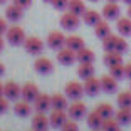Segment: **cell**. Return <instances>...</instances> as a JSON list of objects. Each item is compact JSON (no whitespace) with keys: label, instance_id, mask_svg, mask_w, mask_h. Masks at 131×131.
Wrapping results in <instances>:
<instances>
[{"label":"cell","instance_id":"cell-1","mask_svg":"<svg viewBox=\"0 0 131 131\" xmlns=\"http://www.w3.org/2000/svg\"><path fill=\"white\" fill-rule=\"evenodd\" d=\"M5 37H7L8 44H12V46H24V42H25V30H24L20 25H10V27L7 29V32H5Z\"/></svg>","mask_w":131,"mask_h":131},{"label":"cell","instance_id":"cell-27","mask_svg":"<svg viewBox=\"0 0 131 131\" xmlns=\"http://www.w3.org/2000/svg\"><path fill=\"white\" fill-rule=\"evenodd\" d=\"M114 118L119 121V124H131V108H119L114 113Z\"/></svg>","mask_w":131,"mask_h":131},{"label":"cell","instance_id":"cell-21","mask_svg":"<svg viewBox=\"0 0 131 131\" xmlns=\"http://www.w3.org/2000/svg\"><path fill=\"white\" fill-rule=\"evenodd\" d=\"M101 14L97 10H93V8H86V12L81 15V19H82V22L86 24V25H91V27H94L97 22L101 20Z\"/></svg>","mask_w":131,"mask_h":131},{"label":"cell","instance_id":"cell-26","mask_svg":"<svg viewBox=\"0 0 131 131\" xmlns=\"http://www.w3.org/2000/svg\"><path fill=\"white\" fill-rule=\"evenodd\" d=\"M94 34H96V37H99L101 40H103L104 37L108 34H111V29H109V24L108 20L104 19V20H99V22L94 25Z\"/></svg>","mask_w":131,"mask_h":131},{"label":"cell","instance_id":"cell-50","mask_svg":"<svg viewBox=\"0 0 131 131\" xmlns=\"http://www.w3.org/2000/svg\"><path fill=\"white\" fill-rule=\"evenodd\" d=\"M108 2H118V0H108Z\"/></svg>","mask_w":131,"mask_h":131},{"label":"cell","instance_id":"cell-42","mask_svg":"<svg viewBox=\"0 0 131 131\" xmlns=\"http://www.w3.org/2000/svg\"><path fill=\"white\" fill-rule=\"evenodd\" d=\"M5 74V66H4V62H0V76H4Z\"/></svg>","mask_w":131,"mask_h":131},{"label":"cell","instance_id":"cell-28","mask_svg":"<svg viewBox=\"0 0 131 131\" xmlns=\"http://www.w3.org/2000/svg\"><path fill=\"white\" fill-rule=\"evenodd\" d=\"M94 66L93 64H79V67H77V76L81 77L82 81L84 79H89V77L94 76Z\"/></svg>","mask_w":131,"mask_h":131},{"label":"cell","instance_id":"cell-12","mask_svg":"<svg viewBox=\"0 0 131 131\" xmlns=\"http://www.w3.org/2000/svg\"><path fill=\"white\" fill-rule=\"evenodd\" d=\"M101 15L106 20H118L119 15H121V8H119V5H118V2H108V4L103 7Z\"/></svg>","mask_w":131,"mask_h":131},{"label":"cell","instance_id":"cell-18","mask_svg":"<svg viewBox=\"0 0 131 131\" xmlns=\"http://www.w3.org/2000/svg\"><path fill=\"white\" fill-rule=\"evenodd\" d=\"M22 17H24V8L19 7V5L12 4L5 8V19H7L8 22H20Z\"/></svg>","mask_w":131,"mask_h":131},{"label":"cell","instance_id":"cell-10","mask_svg":"<svg viewBox=\"0 0 131 131\" xmlns=\"http://www.w3.org/2000/svg\"><path fill=\"white\" fill-rule=\"evenodd\" d=\"M69 119V114H67V111H64V109H52L49 114V121H50V126L56 128V129H61V126L66 123V121Z\"/></svg>","mask_w":131,"mask_h":131},{"label":"cell","instance_id":"cell-20","mask_svg":"<svg viewBox=\"0 0 131 131\" xmlns=\"http://www.w3.org/2000/svg\"><path fill=\"white\" fill-rule=\"evenodd\" d=\"M116 29L123 37H129L131 35V17H119L116 20Z\"/></svg>","mask_w":131,"mask_h":131},{"label":"cell","instance_id":"cell-36","mask_svg":"<svg viewBox=\"0 0 131 131\" xmlns=\"http://www.w3.org/2000/svg\"><path fill=\"white\" fill-rule=\"evenodd\" d=\"M128 40H126V37H123V35H119L118 37V44H116V52H119V54H124L128 50Z\"/></svg>","mask_w":131,"mask_h":131},{"label":"cell","instance_id":"cell-3","mask_svg":"<svg viewBox=\"0 0 131 131\" xmlns=\"http://www.w3.org/2000/svg\"><path fill=\"white\" fill-rule=\"evenodd\" d=\"M67 114H69L71 119H76V121L84 119V116L88 114V108H86V104L81 99L72 101L69 104V108H67Z\"/></svg>","mask_w":131,"mask_h":131},{"label":"cell","instance_id":"cell-44","mask_svg":"<svg viewBox=\"0 0 131 131\" xmlns=\"http://www.w3.org/2000/svg\"><path fill=\"white\" fill-rule=\"evenodd\" d=\"M2 94H4V84L0 82V96H2Z\"/></svg>","mask_w":131,"mask_h":131},{"label":"cell","instance_id":"cell-39","mask_svg":"<svg viewBox=\"0 0 131 131\" xmlns=\"http://www.w3.org/2000/svg\"><path fill=\"white\" fill-rule=\"evenodd\" d=\"M14 4L19 5V7H22L24 10H25V8H29L32 5V0H14Z\"/></svg>","mask_w":131,"mask_h":131},{"label":"cell","instance_id":"cell-43","mask_svg":"<svg viewBox=\"0 0 131 131\" xmlns=\"http://www.w3.org/2000/svg\"><path fill=\"white\" fill-rule=\"evenodd\" d=\"M4 46H5V44H4V39H2V35H0V52L4 50Z\"/></svg>","mask_w":131,"mask_h":131},{"label":"cell","instance_id":"cell-29","mask_svg":"<svg viewBox=\"0 0 131 131\" xmlns=\"http://www.w3.org/2000/svg\"><path fill=\"white\" fill-rule=\"evenodd\" d=\"M118 37L119 35L116 34H108L103 39V49L106 52H111V50H116V44H118Z\"/></svg>","mask_w":131,"mask_h":131},{"label":"cell","instance_id":"cell-16","mask_svg":"<svg viewBox=\"0 0 131 131\" xmlns=\"http://www.w3.org/2000/svg\"><path fill=\"white\" fill-rule=\"evenodd\" d=\"M14 113H15L19 118H27V116L32 114V104L25 99H17L15 104H14Z\"/></svg>","mask_w":131,"mask_h":131},{"label":"cell","instance_id":"cell-45","mask_svg":"<svg viewBox=\"0 0 131 131\" xmlns=\"http://www.w3.org/2000/svg\"><path fill=\"white\" fill-rule=\"evenodd\" d=\"M128 17H131V4L128 5Z\"/></svg>","mask_w":131,"mask_h":131},{"label":"cell","instance_id":"cell-31","mask_svg":"<svg viewBox=\"0 0 131 131\" xmlns=\"http://www.w3.org/2000/svg\"><path fill=\"white\" fill-rule=\"evenodd\" d=\"M116 104L119 108H131V89L129 91H123L116 97Z\"/></svg>","mask_w":131,"mask_h":131},{"label":"cell","instance_id":"cell-4","mask_svg":"<svg viewBox=\"0 0 131 131\" xmlns=\"http://www.w3.org/2000/svg\"><path fill=\"white\" fill-rule=\"evenodd\" d=\"M66 96L69 97L71 101H77L84 96V84H81L79 81H69L66 84Z\"/></svg>","mask_w":131,"mask_h":131},{"label":"cell","instance_id":"cell-33","mask_svg":"<svg viewBox=\"0 0 131 131\" xmlns=\"http://www.w3.org/2000/svg\"><path fill=\"white\" fill-rule=\"evenodd\" d=\"M119 128H121L119 121H118L114 116H113V118H106V119L103 121V126H101V129H103V131H119Z\"/></svg>","mask_w":131,"mask_h":131},{"label":"cell","instance_id":"cell-46","mask_svg":"<svg viewBox=\"0 0 131 131\" xmlns=\"http://www.w3.org/2000/svg\"><path fill=\"white\" fill-rule=\"evenodd\" d=\"M123 2H124L126 5H129V4H131V0H123Z\"/></svg>","mask_w":131,"mask_h":131},{"label":"cell","instance_id":"cell-48","mask_svg":"<svg viewBox=\"0 0 131 131\" xmlns=\"http://www.w3.org/2000/svg\"><path fill=\"white\" fill-rule=\"evenodd\" d=\"M5 2H7V0H0V5H2V4H5Z\"/></svg>","mask_w":131,"mask_h":131},{"label":"cell","instance_id":"cell-30","mask_svg":"<svg viewBox=\"0 0 131 131\" xmlns=\"http://www.w3.org/2000/svg\"><path fill=\"white\" fill-rule=\"evenodd\" d=\"M67 10L72 12V14H77V15H82V14L86 12V5H84L82 0H69Z\"/></svg>","mask_w":131,"mask_h":131},{"label":"cell","instance_id":"cell-47","mask_svg":"<svg viewBox=\"0 0 131 131\" xmlns=\"http://www.w3.org/2000/svg\"><path fill=\"white\" fill-rule=\"evenodd\" d=\"M42 2H46V4H52V0H42Z\"/></svg>","mask_w":131,"mask_h":131},{"label":"cell","instance_id":"cell-19","mask_svg":"<svg viewBox=\"0 0 131 131\" xmlns=\"http://www.w3.org/2000/svg\"><path fill=\"white\" fill-rule=\"evenodd\" d=\"M76 57L79 64H93L94 59H96V54L91 49H88V47H82V49H79L76 52Z\"/></svg>","mask_w":131,"mask_h":131},{"label":"cell","instance_id":"cell-32","mask_svg":"<svg viewBox=\"0 0 131 131\" xmlns=\"http://www.w3.org/2000/svg\"><path fill=\"white\" fill-rule=\"evenodd\" d=\"M94 109H96V111L103 116L104 119H106V118H113V116H114V109H113V106L109 103H101V104H97Z\"/></svg>","mask_w":131,"mask_h":131},{"label":"cell","instance_id":"cell-11","mask_svg":"<svg viewBox=\"0 0 131 131\" xmlns=\"http://www.w3.org/2000/svg\"><path fill=\"white\" fill-rule=\"evenodd\" d=\"M47 46L54 50H59L61 47L66 46V35L61 30H52L47 35Z\"/></svg>","mask_w":131,"mask_h":131},{"label":"cell","instance_id":"cell-24","mask_svg":"<svg viewBox=\"0 0 131 131\" xmlns=\"http://www.w3.org/2000/svg\"><path fill=\"white\" fill-rule=\"evenodd\" d=\"M66 47H69V49H72V50L77 52L79 49H82V47H86V46H84V40H82L81 35L71 34V35H66Z\"/></svg>","mask_w":131,"mask_h":131},{"label":"cell","instance_id":"cell-35","mask_svg":"<svg viewBox=\"0 0 131 131\" xmlns=\"http://www.w3.org/2000/svg\"><path fill=\"white\" fill-rule=\"evenodd\" d=\"M61 131H79V124H77L76 119H67L64 124L61 126Z\"/></svg>","mask_w":131,"mask_h":131},{"label":"cell","instance_id":"cell-9","mask_svg":"<svg viewBox=\"0 0 131 131\" xmlns=\"http://www.w3.org/2000/svg\"><path fill=\"white\" fill-rule=\"evenodd\" d=\"M57 62L62 66H71L74 62H77V57H76V50L69 49V47H61L57 50Z\"/></svg>","mask_w":131,"mask_h":131},{"label":"cell","instance_id":"cell-37","mask_svg":"<svg viewBox=\"0 0 131 131\" xmlns=\"http://www.w3.org/2000/svg\"><path fill=\"white\" fill-rule=\"evenodd\" d=\"M67 4H69V0H52V7L56 10H67Z\"/></svg>","mask_w":131,"mask_h":131},{"label":"cell","instance_id":"cell-25","mask_svg":"<svg viewBox=\"0 0 131 131\" xmlns=\"http://www.w3.org/2000/svg\"><path fill=\"white\" fill-rule=\"evenodd\" d=\"M103 61H104V64L108 66V67L119 66V64H123V54L116 52V50H111V52H106V54H104Z\"/></svg>","mask_w":131,"mask_h":131},{"label":"cell","instance_id":"cell-13","mask_svg":"<svg viewBox=\"0 0 131 131\" xmlns=\"http://www.w3.org/2000/svg\"><path fill=\"white\" fill-rule=\"evenodd\" d=\"M50 126V121H49V116L46 113H35L32 116V128L35 131H47Z\"/></svg>","mask_w":131,"mask_h":131},{"label":"cell","instance_id":"cell-41","mask_svg":"<svg viewBox=\"0 0 131 131\" xmlns=\"http://www.w3.org/2000/svg\"><path fill=\"white\" fill-rule=\"evenodd\" d=\"M124 77L131 81V62H129V64H126V66H124Z\"/></svg>","mask_w":131,"mask_h":131},{"label":"cell","instance_id":"cell-40","mask_svg":"<svg viewBox=\"0 0 131 131\" xmlns=\"http://www.w3.org/2000/svg\"><path fill=\"white\" fill-rule=\"evenodd\" d=\"M7 29H8V24H7V20L0 17V35H4L5 32H7Z\"/></svg>","mask_w":131,"mask_h":131},{"label":"cell","instance_id":"cell-15","mask_svg":"<svg viewBox=\"0 0 131 131\" xmlns=\"http://www.w3.org/2000/svg\"><path fill=\"white\" fill-rule=\"evenodd\" d=\"M103 89H101V79L97 77H89V79H84V93L88 96H97Z\"/></svg>","mask_w":131,"mask_h":131},{"label":"cell","instance_id":"cell-7","mask_svg":"<svg viewBox=\"0 0 131 131\" xmlns=\"http://www.w3.org/2000/svg\"><path fill=\"white\" fill-rule=\"evenodd\" d=\"M34 69H35V72H39L40 76H49V74L54 72V64H52V61H50V59L40 56V57L35 59Z\"/></svg>","mask_w":131,"mask_h":131},{"label":"cell","instance_id":"cell-14","mask_svg":"<svg viewBox=\"0 0 131 131\" xmlns=\"http://www.w3.org/2000/svg\"><path fill=\"white\" fill-rule=\"evenodd\" d=\"M101 89L106 94H114L118 91V79L113 77L111 74H104L101 76Z\"/></svg>","mask_w":131,"mask_h":131},{"label":"cell","instance_id":"cell-53","mask_svg":"<svg viewBox=\"0 0 131 131\" xmlns=\"http://www.w3.org/2000/svg\"><path fill=\"white\" fill-rule=\"evenodd\" d=\"M129 89H131V84H129Z\"/></svg>","mask_w":131,"mask_h":131},{"label":"cell","instance_id":"cell-5","mask_svg":"<svg viewBox=\"0 0 131 131\" xmlns=\"http://www.w3.org/2000/svg\"><path fill=\"white\" fill-rule=\"evenodd\" d=\"M24 49L27 50L30 56H40L44 52V42L39 37H35V35H30V37L25 39Z\"/></svg>","mask_w":131,"mask_h":131},{"label":"cell","instance_id":"cell-23","mask_svg":"<svg viewBox=\"0 0 131 131\" xmlns=\"http://www.w3.org/2000/svg\"><path fill=\"white\" fill-rule=\"evenodd\" d=\"M67 108H69V97L66 94H61V93L52 94V109H64V111H67Z\"/></svg>","mask_w":131,"mask_h":131},{"label":"cell","instance_id":"cell-34","mask_svg":"<svg viewBox=\"0 0 131 131\" xmlns=\"http://www.w3.org/2000/svg\"><path fill=\"white\" fill-rule=\"evenodd\" d=\"M109 74H111L113 77H116L118 81L124 79V64H119V66H113V67H109Z\"/></svg>","mask_w":131,"mask_h":131},{"label":"cell","instance_id":"cell-51","mask_svg":"<svg viewBox=\"0 0 131 131\" xmlns=\"http://www.w3.org/2000/svg\"><path fill=\"white\" fill-rule=\"evenodd\" d=\"M94 131H103V129H94Z\"/></svg>","mask_w":131,"mask_h":131},{"label":"cell","instance_id":"cell-49","mask_svg":"<svg viewBox=\"0 0 131 131\" xmlns=\"http://www.w3.org/2000/svg\"><path fill=\"white\" fill-rule=\"evenodd\" d=\"M89 2H99V0H89Z\"/></svg>","mask_w":131,"mask_h":131},{"label":"cell","instance_id":"cell-17","mask_svg":"<svg viewBox=\"0 0 131 131\" xmlns=\"http://www.w3.org/2000/svg\"><path fill=\"white\" fill-rule=\"evenodd\" d=\"M39 96V88L35 82H25V84L22 86V99L29 101V103H34L35 97Z\"/></svg>","mask_w":131,"mask_h":131},{"label":"cell","instance_id":"cell-8","mask_svg":"<svg viewBox=\"0 0 131 131\" xmlns=\"http://www.w3.org/2000/svg\"><path fill=\"white\" fill-rule=\"evenodd\" d=\"M4 96L8 101H17L22 97V86H19L15 81H8L4 84Z\"/></svg>","mask_w":131,"mask_h":131},{"label":"cell","instance_id":"cell-52","mask_svg":"<svg viewBox=\"0 0 131 131\" xmlns=\"http://www.w3.org/2000/svg\"><path fill=\"white\" fill-rule=\"evenodd\" d=\"M30 131H35V129H34V128H32V129H30Z\"/></svg>","mask_w":131,"mask_h":131},{"label":"cell","instance_id":"cell-6","mask_svg":"<svg viewBox=\"0 0 131 131\" xmlns=\"http://www.w3.org/2000/svg\"><path fill=\"white\" fill-rule=\"evenodd\" d=\"M35 111L39 113H47L49 109H52V96L46 93H39V96L35 97V101L32 103Z\"/></svg>","mask_w":131,"mask_h":131},{"label":"cell","instance_id":"cell-38","mask_svg":"<svg viewBox=\"0 0 131 131\" xmlns=\"http://www.w3.org/2000/svg\"><path fill=\"white\" fill-rule=\"evenodd\" d=\"M8 103H10V101H8L7 97L2 94V96H0V114H4V113L8 111V106H10Z\"/></svg>","mask_w":131,"mask_h":131},{"label":"cell","instance_id":"cell-2","mask_svg":"<svg viewBox=\"0 0 131 131\" xmlns=\"http://www.w3.org/2000/svg\"><path fill=\"white\" fill-rule=\"evenodd\" d=\"M81 15H77V14H72V12H64V14H62L61 15V20H59V22H61V27L64 29V30H76L77 27H79V25H81Z\"/></svg>","mask_w":131,"mask_h":131},{"label":"cell","instance_id":"cell-22","mask_svg":"<svg viewBox=\"0 0 131 131\" xmlns=\"http://www.w3.org/2000/svg\"><path fill=\"white\" fill-rule=\"evenodd\" d=\"M86 121H88V126L91 128V129H101L104 118L96 111V109H94V111H91V113L86 114Z\"/></svg>","mask_w":131,"mask_h":131}]
</instances>
